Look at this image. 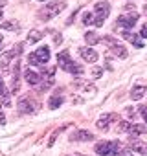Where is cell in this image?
<instances>
[{"instance_id":"30","label":"cell","mask_w":147,"mask_h":156,"mask_svg":"<svg viewBox=\"0 0 147 156\" xmlns=\"http://www.w3.org/2000/svg\"><path fill=\"white\" fill-rule=\"evenodd\" d=\"M142 37H147V24H143L142 26V33H140Z\"/></svg>"},{"instance_id":"36","label":"cell","mask_w":147,"mask_h":156,"mask_svg":"<svg viewBox=\"0 0 147 156\" xmlns=\"http://www.w3.org/2000/svg\"><path fill=\"white\" fill-rule=\"evenodd\" d=\"M39 2H44V0H39Z\"/></svg>"},{"instance_id":"5","label":"cell","mask_w":147,"mask_h":156,"mask_svg":"<svg viewBox=\"0 0 147 156\" xmlns=\"http://www.w3.org/2000/svg\"><path fill=\"white\" fill-rule=\"evenodd\" d=\"M64 8H66L64 2H50V4L44 6V9L41 11V17H44V19H52V17L59 15Z\"/></svg>"},{"instance_id":"31","label":"cell","mask_w":147,"mask_h":156,"mask_svg":"<svg viewBox=\"0 0 147 156\" xmlns=\"http://www.w3.org/2000/svg\"><path fill=\"white\" fill-rule=\"evenodd\" d=\"M127 116H129V118H132V119H134V116H136V112H134V110H132V108H129V110H127Z\"/></svg>"},{"instance_id":"6","label":"cell","mask_w":147,"mask_h":156,"mask_svg":"<svg viewBox=\"0 0 147 156\" xmlns=\"http://www.w3.org/2000/svg\"><path fill=\"white\" fill-rule=\"evenodd\" d=\"M136 22H138V13H136V11H131V13H127V15H120V17H118V26H123V28H127V30L134 28Z\"/></svg>"},{"instance_id":"12","label":"cell","mask_w":147,"mask_h":156,"mask_svg":"<svg viewBox=\"0 0 147 156\" xmlns=\"http://www.w3.org/2000/svg\"><path fill=\"white\" fill-rule=\"evenodd\" d=\"M11 57H15V55L11 53V50H9V51H6V53H2V57H0V66H2V73H4V75H8V73H9L8 62H9V59H11Z\"/></svg>"},{"instance_id":"7","label":"cell","mask_w":147,"mask_h":156,"mask_svg":"<svg viewBox=\"0 0 147 156\" xmlns=\"http://www.w3.org/2000/svg\"><path fill=\"white\" fill-rule=\"evenodd\" d=\"M19 108H20V112H24V114H33V112L39 108V105H37L33 99H30V98H22V99L19 101Z\"/></svg>"},{"instance_id":"28","label":"cell","mask_w":147,"mask_h":156,"mask_svg":"<svg viewBox=\"0 0 147 156\" xmlns=\"http://www.w3.org/2000/svg\"><path fill=\"white\" fill-rule=\"evenodd\" d=\"M85 92H90V94H94V92H96V87H92V85H87V87H85Z\"/></svg>"},{"instance_id":"8","label":"cell","mask_w":147,"mask_h":156,"mask_svg":"<svg viewBox=\"0 0 147 156\" xmlns=\"http://www.w3.org/2000/svg\"><path fill=\"white\" fill-rule=\"evenodd\" d=\"M110 121H118V114H105V116H101V118L98 119V123H96V125H98V129L107 130Z\"/></svg>"},{"instance_id":"3","label":"cell","mask_w":147,"mask_h":156,"mask_svg":"<svg viewBox=\"0 0 147 156\" xmlns=\"http://www.w3.org/2000/svg\"><path fill=\"white\" fill-rule=\"evenodd\" d=\"M118 149H120V141L114 140V141H99L96 145V152L99 156H112V154H118Z\"/></svg>"},{"instance_id":"35","label":"cell","mask_w":147,"mask_h":156,"mask_svg":"<svg viewBox=\"0 0 147 156\" xmlns=\"http://www.w3.org/2000/svg\"><path fill=\"white\" fill-rule=\"evenodd\" d=\"M145 15H147V6H145Z\"/></svg>"},{"instance_id":"20","label":"cell","mask_w":147,"mask_h":156,"mask_svg":"<svg viewBox=\"0 0 147 156\" xmlns=\"http://www.w3.org/2000/svg\"><path fill=\"white\" fill-rule=\"evenodd\" d=\"M61 103H63V98H61L59 94H55V96H52V98H50L48 107H50V108H59V107H61Z\"/></svg>"},{"instance_id":"27","label":"cell","mask_w":147,"mask_h":156,"mask_svg":"<svg viewBox=\"0 0 147 156\" xmlns=\"http://www.w3.org/2000/svg\"><path fill=\"white\" fill-rule=\"evenodd\" d=\"M8 92H6V88H4V83H2V79H0V98H4Z\"/></svg>"},{"instance_id":"24","label":"cell","mask_w":147,"mask_h":156,"mask_svg":"<svg viewBox=\"0 0 147 156\" xmlns=\"http://www.w3.org/2000/svg\"><path fill=\"white\" fill-rule=\"evenodd\" d=\"M103 75V68L101 66H94L92 68V77H94V79H98V77H101Z\"/></svg>"},{"instance_id":"19","label":"cell","mask_w":147,"mask_h":156,"mask_svg":"<svg viewBox=\"0 0 147 156\" xmlns=\"http://www.w3.org/2000/svg\"><path fill=\"white\" fill-rule=\"evenodd\" d=\"M42 39V33L39 31V30H31L30 33H28V42L31 44V42H39Z\"/></svg>"},{"instance_id":"16","label":"cell","mask_w":147,"mask_h":156,"mask_svg":"<svg viewBox=\"0 0 147 156\" xmlns=\"http://www.w3.org/2000/svg\"><path fill=\"white\" fill-rule=\"evenodd\" d=\"M121 37H123L125 41L132 42V44H134L136 48H142V46H143V44H142V41H140V39H138V37H136L134 33H131V31H121Z\"/></svg>"},{"instance_id":"11","label":"cell","mask_w":147,"mask_h":156,"mask_svg":"<svg viewBox=\"0 0 147 156\" xmlns=\"http://www.w3.org/2000/svg\"><path fill=\"white\" fill-rule=\"evenodd\" d=\"M131 145L134 149V152H140V154H147V141H142V140H131Z\"/></svg>"},{"instance_id":"17","label":"cell","mask_w":147,"mask_h":156,"mask_svg":"<svg viewBox=\"0 0 147 156\" xmlns=\"http://www.w3.org/2000/svg\"><path fill=\"white\" fill-rule=\"evenodd\" d=\"M145 92H147V90H145V87H142V85H140V87H134V88L131 90V99H132V101H138V99H142V98H143V94H145Z\"/></svg>"},{"instance_id":"29","label":"cell","mask_w":147,"mask_h":156,"mask_svg":"<svg viewBox=\"0 0 147 156\" xmlns=\"http://www.w3.org/2000/svg\"><path fill=\"white\" fill-rule=\"evenodd\" d=\"M120 156H132V151H129V149H123V151L120 152Z\"/></svg>"},{"instance_id":"1","label":"cell","mask_w":147,"mask_h":156,"mask_svg":"<svg viewBox=\"0 0 147 156\" xmlns=\"http://www.w3.org/2000/svg\"><path fill=\"white\" fill-rule=\"evenodd\" d=\"M57 64H59V68L64 70V72L77 73V75L83 73V66H79V64H76V62L70 61V51H68V50H63V51L57 55Z\"/></svg>"},{"instance_id":"2","label":"cell","mask_w":147,"mask_h":156,"mask_svg":"<svg viewBox=\"0 0 147 156\" xmlns=\"http://www.w3.org/2000/svg\"><path fill=\"white\" fill-rule=\"evenodd\" d=\"M50 61V48L48 46H41V48H37L33 53H30L28 55V62L30 64H46Z\"/></svg>"},{"instance_id":"37","label":"cell","mask_w":147,"mask_h":156,"mask_svg":"<svg viewBox=\"0 0 147 156\" xmlns=\"http://www.w3.org/2000/svg\"><path fill=\"white\" fill-rule=\"evenodd\" d=\"M76 156H77V154H76Z\"/></svg>"},{"instance_id":"13","label":"cell","mask_w":147,"mask_h":156,"mask_svg":"<svg viewBox=\"0 0 147 156\" xmlns=\"http://www.w3.org/2000/svg\"><path fill=\"white\" fill-rule=\"evenodd\" d=\"M110 50H112V55H116L118 59H125V57L129 55L127 48H125V46H121V44H118V42H116V44H112V48H110Z\"/></svg>"},{"instance_id":"9","label":"cell","mask_w":147,"mask_h":156,"mask_svg":"<svg viewBox=\"0 0 147 156\" xmlns=\"http://www.w3.org/2000/svg\"><path fill=\"white\" fill-rule=\"evenodd\" d=\"M70 140L72 141H90V140H94V134L88 130H77L76 134H72Z\"/></svg>"},{"instance_id":"18","label":"cell","mask_w":147,"mask_h":156,"mask_svg":"<svg viewBox=\"0 0 147 156\" xmlns=\"http://www.w3.org/2000/svg\"><path fill=\"white\" fill-rule=\"evenodd\" d=\"M85 41H87L88 46H94V44L101 42V39L98 37V33H94V31H87V33H85Z\"/></svg>"},{"instance_id":"33","label":"cell","mask_w":147,"mask_h":156,"mask_svg":"<svg viewBox=\"0 0 147 156\" xmlns=\"http://www.w3.org/2000/svg\"><path fill=\"white\" fill-rule=\"evenodd\" d=\"M2 15H4V11H2V8H0V19H2Z\"/></svg>"},{"instance_id":"21","label":"cell","mask_w":147,"mask_h":156,"mask_svg":"<svg viewBox=\"0 0 147 156\" xmlns=\"http://www.w3.org/2000/svg\"><path fill=\"white\" fill-rule=\"evenodd\" d=\"M129 127H131L129 121H120V123L116 125V132H125V130H129Z\"/></svg>"},{"instance_id":"22","label":"cell","mask_w":147,"mask_h":156,"mask_svg":"<svg viewBox=\"0 0 147 156\" xmlns=\"http://www.w3.org/2000/svg\"><path fill=\"white\" fill-rule=\"evenodd\" d=\"M83 24H94V15L90 11H85L83 13Z\"/></svg>"},{"instance_id":"25","label":"cell","mask_w":147,"mask_h":156,"mask_svg":"<svg viewBox=\"0 0 147 156\" xmlns=\"http://www.w3.org/2000/svg\"><path fill=\"white\" fill-rule=\"evenodd\" d=\"M63 129H64V127H63ZM63 129H57V130H55V132L52 134V138H50V141H48V147H52V145L55 143V138H57V136H59V134L63 132Z\"/></svg>"},{"instance_id":"23","label":"cell","mask_w":147,"mask_h":156,"mask_svg":"<svg viewBox=\"0 0 147 156\" xmlns=\"http://www.w3.org/2000/svg\"><path fill=\"white\" fill-rule=\"evenodd\" d=\"M15 28H17V22L15 20H9V22L0 24V30H15Z\"/></svg>"},{"instance_id":"32","label":"cell","mask_w":147,"mask_h":156,"mask_svg":"<svg viewBox=\"0 0 147 156\" xmlns=\"http://www.w3.org/2000/svg\"><path fill=\"white\" fill-rule=\"evenodd\" d=\"M55 42L61 44V42H63V37H61V35H55Z\"/></svg>"},{"instance_id":"4","label":"cell","mask_w":147,"mask_h":156,"mask_svg":"<svg viewBox=\"0 0 147 156\" xmlns=\"http://www.w3.org/2000/svg\"><path fill=\"white\" fill-rule=\"evenodd\" d=\"M109 13H110V4L109 2H98L96 4V15H94V26L101 28L105 19L109 17Z\"/></svg>"},{"instance_id":"26","label":"cell","mask_w":147,"mask_h":156,"mask_svg":"<svg viewBox=\"0 0 147 156\" xmlns=\"http://www.w3.org/2000/svg\"><path fill=\"white\" fill-rule=\"evenodd\" d=\"M140 114L143 116V119H145V123H147V107H140Z\"/></svg>"},{"instance_id":"14","label":"cell","mask_w":147,"mask_h":156,"mask_svg":"<svg viewBox=\"0 0 147 156\" xmlns=\"http://www.w3.org/2000/svg\"><path fill=\"white\" fill-rule=\"evenodd\" d=\"M145 130H147V127H145V125H138V123H131V127H129V130H127V132L131 134V140H132V138H136L138 134H143Z\"/></svg>"},{"instance_id":"10","label":"cell","mask_w":147,"mask_h":156,"mask_svg":"<svg viewBox=\"0 0 147 156\" xmlns=\"http://www.w3.org/2000/svg\"><path fill=\"white\" fill-rule=\"evenodd\" d=\"M79 53H81V57H83L85 61H88V62H96V61H98V53H96L92 48H79Z\"/></svg>"},{"instance_id":"15","label":"cell","mask_w":147,"mask_h":156,"mask_svg":"<svg viewBox=\"0 0 147 156\" xmlns=\"http://www.w3.org/2000/svg\"><path fill=\"white\" fill-rule=\"evenodd\" d=\"M24 79H26V83H28V85L35 87V85H39L41 77H39V73H35V72H31V70H26V73H24Z\"/></svg>"},{"instance_id":"34","label":"cell","mask_w":147,"mask_h":156,"mask_svg":"<svg viewBox=\"0 0 147 156\" xmlns=\"http://www.w3.org/2000/svg\"><path fill=\"white\" fill-rule=\"evenodd\" d=\"M0 44H2V35H0Z\"/></svg>"}]
</instances>
